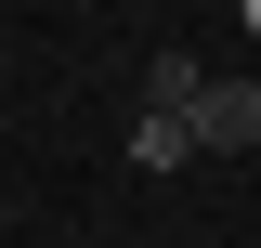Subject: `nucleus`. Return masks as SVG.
Returning <instances> with one entry per match:
<instances>
[{
  "label": "nucleus",
  "instance_id": "nucleus-1",
  "mask_svg": "<svg viewBox=\"0 0 261 248\" xmlns=\"http://www.w3.org/2000/svg\"><path fill=\"white\" fill-rule=\"evenodd\" d=\"M261 144V79H222L209 65V92H196V157H248Z\"/></svg>",
  "mask_w": 261,
  "mask_h": 248
},
{
  "label": "nucleus",
  "instance_id": "nucleus-2",
  "mask_svg": "<svg viewBox=\"0 0 261 248\" xmlns=\"http://www.w3.org/2000/svg\"><path fill=\"white\" fill-rule=\"evenodd\" d=\"M196 92H209L196 53H144V105H157V118H196Z\"/></svg>",
  "mask_w": 261,
  "mask_h": 248
},
{
  "label": "nucleus",
  "instance_id": "nucleus-3",
  "mask_svg": "<svg viewBox=\"0 0 261 248\" xmlns=\"http://www.w3.org/2000/svg\"><path fill=\"white\" fill-rule=\"evenodd\" d=\"M130 170H196V118H130Z\"/></svg>",
  "mask_w": 261,
  "mask_h": 248
},
{
  "label": "nucleus",
  "instance_id": "nucleus-4",
  "mask_svg": "<svg viewBox=\"0 0 261 248\" xmlns=\"http://www.w3.org/2000/svg\"><path fill=\"white\" fill-rule=\"evenodd\" d=\"M248 27H261V0H248Z\"/></svg>",
  "mask_w": 261,
  "mask_h": 248
}]
</instances>
